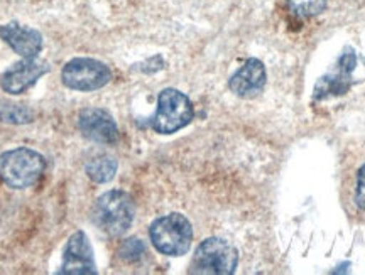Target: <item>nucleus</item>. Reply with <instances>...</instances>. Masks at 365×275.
I'll use <instances>...</instances> for the list:
<instances>
[{
  "label": "nucleus",
  "instance_id": "nucleus-10",
  "mask_svg": "<svg viewBox=\"0 0 365 275\" xmlns=\"http://www.w3.org/2000/svg\"><path fill=\"white\" fill-rule=\"evenodd\" d=\"M78 128L85 139L98 144H113L118 140V127L113 117L102 108H86L78 117Z\"/></svg>",
  "mask_w": 365,
  "mask_h": 275
},
{
  "label": "nucleus",
  "instance_id": "nucleus-8",
  "mask_svg": "<svg viewBox=\"0 0 365 275\" xmlns=\"http://www.w3.org/2000/svg\"><path fill=\"white\" fill-rule=\"evenodd\" d=\"M355 66H357V56H355L354 51L341 54L335 70L317 81L313 90V98L319 102V100L330 98V96L345 95L352 86V73Z\"/></svg>",
  "mask_w": 365,
  "mask_h": 275
},
{
  "label": "nucleus",
  "instance_id": "nucleus-3",
  "mask_svg": "<svg viewBox=\"0 0 365 275\" xmlns=\"http://www.w3.org/2000/svg\"><path fill=\"white\" fill-rule=\"evenodd\" d=\"M149 237L159 254L181 256L190 250L193 242V228L181 213H171L158 218L150 224Z\"/></svg>",
  "mask_w": 365,
  "mask_h": 275
},
{
  "label": "nucleus",
  "instance_id": "nucleus-2",
  "mask_svg": "<svg viewBox=\"0 0 365 275\" xmlns=\"http://www.w3.org/2000/svg\"><path fill=\"white\" fill-rule=\"evenodd\" d=\"M135 217L134 201L124 191H108L100 196L93 209V219L102 232L120 237L132 227Z\"/></svg>",
  "mask_w": 365,
  "mask_h": 275
},
{
  "label": "nucleus",
  "instance_id": "nucleus-16",
  "mask_svg": "<svg viewBox=\"0 0 365 275\" xmlns=\"http://www.w3.org/2000/svg\"><path fill=\"white\" fill-rule=\"evenodd\" d=\"M118 254L127 262H135V260H139L145 254V245L140 240H137V238H130V240H125L122 244Z\"/></svg>",
  "mask_w": 365,
  "mask_h": 275
},
{
  "label": "nucleus",
  "instance_id": "nucleus-5",
  "mask_svg": "<svg viewBox=\"0 0 365 275\" xmlns=\"http://www.w3.org/2000/svg\"><path fill=\"white\" fill-rule=\"evenodd\" d=\"M239 264L235 247L222 238H208L200 244L191 262V274L230 275Z\"/></svg>",
  "mask_w": 365,
  "mask_h": 275
},
{
  "label": "nucleus",
  "instance_id": "nucleus-9",
  "mask_svg": "<svg viewBox=\"0 0 365 275\" xmlns=\"http://www.w3.org/2000/svg\"><path fill=\"white\" fill-rule=\"evenodd\" d=\"M59 274L66 275H91L97 274L88 237L83 232L73 233L65 249L63 269Z\"/></svg>",
  "mask_w": 365,
  "mask_h": 275
},
{
  "label": "nucleus",
  "instance_id": "nucleus-4",
  "mask_svg": "<svg viewBox=\"0 0 365 275\" xmlns=\"http://www.w3.org/2000/svg\"><path fill=\"white\" fill-rule=\"evenodd\" d=\"M193 117L195 110L188 96L175 88H166L158 96V110L150 118V125L158 134L170 135L185 128Z\"/></svg>",
  "mask_w": 365,
  "mask_h": 275
},
{
  "label": "nucleus",
  "instance_id": "nucleus-7",
  "mask_svg": "<svg viewBox=\"0 0 365 275\" xmlns=\"http://www.w3.org/2000/svg\"><path fill=\"white\" fill-rule=\"evenodd\" d=\"M51 71L48 61H41L36 58H24L19 63H14L7 71L0 76V88L6 93L21 95L31 86L38 83L44 75Z\"/></svg>",
  "mask_w": 365,
  "mask_h": 275
},
{
  "label": "nucleus",
  "instance_id": "nucleus-14",
  "mask_svg": "<svg viewBox=\"0 0 365 275\" xmlns=\"http://www.w3.org/2000/svg\"><path fill=\"white\" fill-rule=\"evenodd\" d=\"M34 120V112L26 105L11 103L7 100H0V122L11 125H24Z\"/></svg>",
  "mask_w": 365,
  "mask_h": 275
},
{
  "label": "nucleus",
  "instance_id": "nucleus-1",
  "mask_svg": "<svg viewBox=\"0 0 365 275\" xmlns=\"http://www.w3.org/2000/svg\"><path fill=\"white\" fill-rule=\"evenodd\" d=\"M46 160L39 152L17 147L0 154V181L12 190H26L43 176Z\"/></svg>",
  "mask_w": 365,
  "mask_h": 275
},
{
  "label": "nucleus",
  "instance_id": "nucleus-15",
  "mask_svg": "<svg viewBox=\"0 0 365 275\" xmlns=\"http://www.w3.org/2000/svg\"><path fill=\"white\" fill-rule=\"evenodd\" d=\"M328 0H287L289 11L298 17H313L327 9Z\"/></svg>",
  "mask_w": 365,
  "mask_h": 275
},
{
  "label": "nucleus",
  "instance_id": "nucleus-13",
  "mask_svg": "<svg viewBox=\"0 0 365 275\" xmlns=\"http://www.w3.org/2000/svg\"><path fill=\"white\" fill-rule=\"evenodd\" d=\"M117 167V160L110 155H97L86 164L85 169L91 181L97 182V185H105V182H110L115 177Z\"/></svg>",
  "mask_w": 365,
  "mask_h": 275
},
{
  "label": "nucleus",
  "instance_id": "nucleus-6",
  "mask_svg": "<svg viewBox=\"0 0 365 275\" xmlns=\"http://www.w3.org/2000/svg\"><path fill=\"white\" fill-rule=\"evenodd\" d=\"M63 85L76 91H93L110 83L112 71L107 64L91 58H75L61 71Z\"/></svg>",
  "mask_w": 365,
  "mask_h": 275
},
{
  "label": "nucleus",
  "instance_id": "nucleus-11",
  "mask_svg": "<svg viewBox=\"0 0 365 275\" xmlns=\"http://www.w3.org/2000/svg\"><path fill=\"white\" fill-rule=\"evenodd\" d=\"M0 39L22 58H36L43 49V34L38 29L17 22L0 26Z\"/></svg>",
  "mask_w": 365,
  "mask_h": 275
},
{
  "label": "nucleus",
  "instance_id": "nucleus-17",
  "mask_svg": "<svg viewBox=\"0 0 365 275\" xmlns=\"http://www.w3.org/2000/svg\"><path fill=\"white\" fill-rule=\"evenodd\" d=\"M355 204L365 212V164L357 172V190H355Z\"/></svg>",
  "mask_w": 365,
  "mask_h": 275
},
{
  "label": "nucleus",
  "instance_id": "nucleus-12",
  "mask_svg": "<svg viewBox=\"0 0 365 275\" xmlns=\"http://www.w3.org/2000/svg\"><path fill=\"white\" fill-rule=\"evenodd\" d=\"M264 85H266V68L257 58H249L228 81V88L232 90V93L242 98H252L259 95Z\"/></svg>",
  "mask_w": 365,
  "mask_h": 275
}]
</instances>
